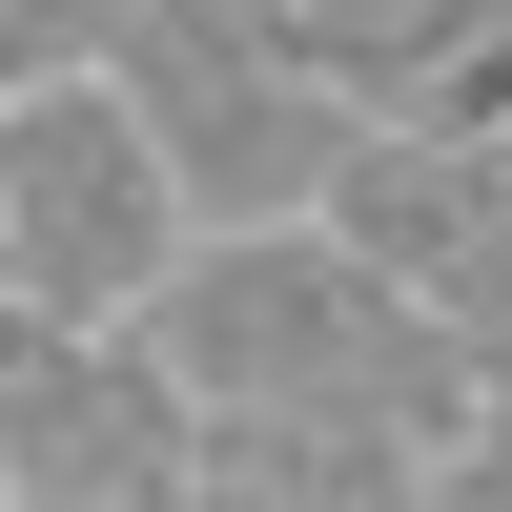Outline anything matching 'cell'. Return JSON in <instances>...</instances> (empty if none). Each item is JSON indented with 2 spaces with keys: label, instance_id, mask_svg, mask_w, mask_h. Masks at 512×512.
I'll return each instance as SVG.
<instances>
[{
  "label": "cell",
  "instance_id": "1",
  "mask_svg": "<svg viewBox=\"0 0 512 512\" xmlns=\"http://www.w3.org/2000/svg\"><path fill=\"white\" fill-rule=\"evenodd\" d=\"M144 369L185 410H226V431H390V451L472 431V349L349 226H205L144 287Z\"/></svg>",
  "mask_w": 512,
  "mask_h": 512
},
{
  "label": "cell",
  "instance_id": "2",
  "mask_svg": "<svg viewBox=\"0 0 512 512\" xmlns=\"http://www.w3.org/2000/svg\"><path fill=\"white\" fill-rule=\"evenodd\" d=\"M103 82L164 144L185 226H308L328 164H349V103L308 82V41H287L267 0H144V21L103 41Z\"/></svg>",
  "mask_w": 512,
  "mask_h": 512
},
{
  "label": "cell",
  "instance_id": "3",
  "mask_svg": "<svg viewBox=\"0 0 512 512\" xmlns=\"http://www.w3.org/2000/svg\"><path fill=\"white\" fill-rule=\"evenodd\" d=\"M185 185L123 123V82H41L0 103V308L21 328H144V287L185 267Z\"/></svg>",
  "mask_w": 512,
  "mask_h": 512
},
{
  "label": "cell",
  "instance_id": "4",
  "mask_svg": "<svg viewBox=\"0 0 512 512\" xmlns=\"http://www.w3.org/2000/svg\"><path fill=\"white\" fill-rule=\"evenodd\" d=\"M308 226H349L472 349V390H512V123H349V164H328Z\"/></svg>",
  "mask_w": 512,
  "mask_h": 512
},
{
  "label": "cell",
  "instance_id": "5",
  "mask_svg": "<svg viewBox=\"0 0 512 512\" xmlns=\"http://www.w3.org/2000/svg\"><path fill=\"white\" fill-rule=\"evenodd\" d=\"M349 123H512V0H267Z\"/></svg>",
  "mask_w": 512,
  "mask_h": 512
},
{
  "label": "cell",
  "instance_id": "6",
  "mask_svg": "<svg viewBox=\"0 0 512 512\" xmlns=\"http://www.w3.org/2000/svg\"><path fill=\"white\" fill-rule=\"evenodd\" d=\"M431 492V451L390 431H226V410H185V512H410Z\"/></svg>",
  "mask_w": 512,
  "mask_h": 512
},
{
  "label": "cell",
  "instance_id": "7",
  "mask_svg": "<svg viewBox=\"0 0 512 512\" xmlns=\"http://www.w3.org/2000/svg\"><path fill=\"white\" fill-rule=\"evenodd\" d=\"M144 21V0H0V103H41V82H103V41Z\"/></svg>",
  "mask_w": 512,
  "mask_h": 512
},
{
  "label": "cell",
  "instance_id": "8",
  "mask_svg": "<svg viewBox=\"0 0 512 512\" xmlns=\"http://www.w3.org/2000/svg\"><path fill=\"white\" fill-rule=\"evenodd\" d=\"M410 512H512V390H472V431L431 451V492H410Z\"/></svg>",
  "mask_w": 512,
  "mask_h": 512
},
{
  "label": "cell",
  "instance_id": "9",
  "mask_svg": "<svg viewBox=\"0 0 512 512\" xmlns=\"http://www.w3.org/2000/svg\"><path fill=\"white\" fill-rule=\"evenodd\" d=\"M0 512H21V451H0Z\"/></svg>",
  "mask_w": 512,
  "mask_h": 512
}]
</instances>
